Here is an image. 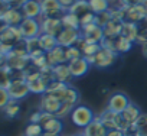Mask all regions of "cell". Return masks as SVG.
I'll list each match as a JSON object with an SVG mask.
<instances>
[{
	"instance_id": "cell-1",
	"label": "cell",
	"mask_w": 147,
	"mask_h": 136,
	"mask_svg": "<svg viewBox=\"0 0 147 136\" xmlns=\"http://www.w3.org/2000/svg\"><path fill=\"white\" fill-rule=\"evenodd\" d=\"M23 41L25 39L19 26L2 25V29H0V55H6Z\"/></svg>"
},
{
	"instance_id": "cell-2",
	"label": "cell",
	"mask_w": 147,
	"mask_h": 136,
	"mask_svg": "<svg viewBox=\"0 0 147 136\" xmlns=\"http://www.w3.org/2000/svg\"><path fill=\"white\" fill-rule=\"evenodd\" d=\"M101 119V122L104 123V126L108 129V130H113V129H118L124 133H128L131 130L133 126H130L121 116V113H114L111 110H105L101 116H98Z\"/></svg>"
},
{
	"instance_id": "cell-3",
	"label": "cell",
	"mask_w": 147,
	"mask_h": 136,
	"mask_svg": "<svg viewBox=\"0 0 147 136\" xmlns=\"http://www.w3.org/2000/svg\"><path fill=\"white\" fill-rule=\"evenodd\" d=\"M117 56H118V54L113 52V51L108 49V48L101 46L100 51H98L95 55L88 56L87 59H88L90 65H92V67H97V68H108V67H111V65L115 64Z\"/></svg>"
},
{
	"instance_id": "cell-4",
	"label": "cell",
	"mask_w": 147,
	"mask_h": 136,
	"mask_svg": "<svg viewBox=\"0 0 147 136\" xmlns=\"http://www.w3.org/2000/svg\"><path fill=\"white\" fill-rule=\"evenodd\" d=\"M94 119H95V116L92 114V110L87 106H82V104L75 106V109H74L72 113H71L72 123L75 126H78V127H82V129H85Z\"/></svg>"
},
{
	"instance_id": "cell-5",
	"label": "cell",
	"mask_w": 147,
	"mask_h": 136,
	"mask_svg": "<svg viewBox=\"0 0 147 136\" xmlns=\"http://www.w3.org/2000/svg\"><path fill=\"white\" fill-rule=\"evenodd\" d=\"M3 5V9L0 12V20H2L3 25H7V26H19L25 16L22 13L20 9H16V7H10V5Z\"/></svg>"
},
{
	"instance_id": "cell-6",
	"label": "cell",
	"mask_w": 147,
	"mask_h": 136,
	"mask_svg": "<svg viewBox=\"0 0 147 136\" xmlns=\"http://www.w3.org/2000/svg\"><path fill=\"white\" fill-rule=\"evenodd\" d=\"M101 46L108 48V49H111L115 54H125V52H128L131 49L133 42H130L124 36L118 35V36H114V38H104L101 41Z\"/></svg>"
},
{
	"instance_id": "cell-7",
	"label": "cell",
	"mask_w": 147,
	"mask_h": 136,
	"mask_svg": "<svg viewBox=\"0 0 147 136\" xmlns=\"http://www.w3.org/2000/svg\"><path fill=\"white\" fill-rule=\"evenodd\" d=\"M42 7V16L43 18H58L61 19L68 10L62 7V5L58 0H40Z\"/></svg>"
},
{
	"instance_id": "cell-8",
	"label": "cell",
	"mask_w": 147,
	"mask_h": 136,
	"mask_svg": "<svg viewBox=\"0 0 147 136\" xmlns=\"http://www.w3.org/2000/svg\"><path fill=\"white\" fill-rule=\"evenodd\" d=\"M38 20L40 23V33H48V35H52V36H58L63 29L62 20L58 19V18H43V16H40Z\"/></svg>"
},
{
	"instance_id": "cell-9",
	"label": "cell",
	"mask_w": 147,
	"mask_h": 136,
	"mask_svg": "<svg viewBox=\"0 0 147 136\" xmlns=\"http://www.w3.org/2000/svg\"><path fill=\"white\" fill-rule=\"evenodd\" d=\"M81 36L91 44H100L101 45V41L104 39V32H102V28H100L94 22V23H90V25L81 28Z\"/></svg>"
},
{
	"instance_id": "cell-10",
	"label": "cell",
	"mask_w": 147,
	"mask_h": 136,
	"mask_svg": "<svg viewBox=\"0 0 147 136\" xmlns=\"http://www.w3.org/2000/svg\"><path fill=\"white\" fill-rule=\"evenodd\" d=\"M19 29L22 32L23 39H30V38H38L40 35V23L38 19H29L25 18L23 22L19 25Z\"/></svg>"
},
{
	"instance_id": "cell-11",
	"label": "cell",
	"mask_w": 147,
	"mask_h": 136,
	"mask_svg": "<svg viewBox=\"0 0 147 136\" xmlns=\"http://www.w3.org/2000/svg\"><path fill=\"white\" fill-rule=\"evenodd\" d=\"M7 91L13 100H22V99L29 96L30 88H29L26 78H20V80H13L10 87L7 88Z\"/></svg>"
},
{
	"instance_id": "cell-12",
	"label": "cell",
	"mask_w": 147,
	"mask_h": 136,
	"mask_svg": "<svg viewBox=\"0 0 147 136\" xmlns=\"http://www.w3.org/2000/svg\"><path fill=\"white\" fill-rule=\"evenodd\" d=\"M56 38H58V45H61V46H63V48H69V46L77 45V42H78L80 38H81V31L63 28L62 32H61Z\"/></svg>"
},
{
	"instance_id": "cell-13",
	"label": "cell",
	"mask_w": 147,
	"mask_h": 136,
	"mask_svg": "<svg viewBox=\"0 0 147 136\" xmlns=\"http://www.w3.org/2000/svg\"><path fill=\"white\" fill-rule=\"evenodd\" d=\"M130 104V100L125 94L123 93H114L110 100H108V110L114 112V113H123Z\"/></svg>"
},
{
	"instance_id": "cell-14",
	"label": "cell",
	"mask_w": 147,
	"mask_h": 136,
	"mask_svg": "<svg viewBox=\"0 0 147 136\" xmlns=\"http://www.w3.org/2000/svg\"><path fill=\"white\" fill-rule=\"evenodd\" d=\"M68 67H69V70H71V74L72 77H82L88 73L90 70V62L85 56H80L77 59H72L68 62Z\"/></svg>"
},
{
	"instance_id": "cell-15",
	"label": "cell",
	"mask_w": 147,
	"mask_h": 136,
	"mask_svg": "<svg viewBox=\"0 0 147 136\" xmlns=\"http://www.w3.org/2000/svg\"><path fill=\"white\" fill-rule=\"evenodd\" d=\"M61 106H62V103L56 97H53L51 94H46V93L42 94L40 101H39V110L46 112V113H52V114H56L58 110L61 109Z\"/></svg>"
},
{
	"instance_id": "cell-16",
	"label": "cell",
	"mask_w": 147,
	"mask_h": 136,
	"mask_svg": "<svg viewBox=\"0 0 147 136\" xmlns=\"http://www.w3.org/2000/svg\"><path fill=\"white\" fill-rule=\"evenodd\" d=\"M46 61L51 67H56V65H61V64H68L66 55H65V48L58 45L52 51L46 52Z\"/></svg>"
},
{
	"instance_id": "cell-17",
	"label": "cell",
	"mask_w": 147,
	"mask_h": 136,
	"mask_svg": "<svg viewBox=\"0 0 147 136\" xmlns=\"http://www.w3.org/2000/svg\"><path fill=\"white\" fill-rule=\"evenodd\" d=\"M146 15L140 9V6H124L123 7V22H131L138 23Z\"/></svg>"
},
{
	"instance_id": "cell-18",
	"label": "cell",
	"mask_w": 147,
	"mask_h": 136,
	"mask_svg": "<svg viewBox=\"0 0 147 136\" xmlns=\"http://www.w3.org/2000/svg\"><path fill=\"white\" fill-rule=\"evenodd\" d=\"M85 136H107L108 129L104 126V123L101 122L100 117H95L82 132Z\"/></svg>"
},
{
	"instance_id": "cell-19",
	"label": "cell",
	"mask_w": 147,
	"mask_h": 136,
	"mask_svg": "<svg viewBox=\"0 0 147 136\" xmlns=\"http://www.w3.org/2000/svg\"><path fill=\"white\" fill-rule=\"evenodd\" d=\"M25 18L29 19H39L42 16V7H40V0H29L26 5L20 9Z\"/></svg>"
},
{
	"instance_id": "cell-20",
	"label": "cell",
	"mask_w": 147,
	"mask_h": 136,
	"mask_svg": "<svg viewBox=\"0 0 147 136\" xmlns=\"http://www.w3.org/2000/svg\"><path fill=\"white\" fill-rule=\"evenodd\" d=\"M52 74H53V80L65 83V84H68L72 78V74H71L68 64H61V65L52 67Z\"/></svg>"
},
{
	"instance_id": "cell-21",
	"label": "cell",
	"mask_w": 147,
	"mask_h": 136,
	"mask_svg": "<svg viewBox=\"0 0 147 136\" xmlns=\"http://www.w3.org/2000/svg\"><path fill=\"white\" fill-rule=\"evenodd\" d=\"M25 44H26V49H28V54L32 58H36V56H40V55H45V51L42 49L40 44H39V36L38 38H30V39H25Z\"/></svg>"
},
{
	"instance_id": "cell-22",
	"label": "cell",
	"mask_w": 147,
	"mask_h": 136,
	"mask_svg": "<svg viewBox=\"0 0 147 136\" xmlns=\"http://www.w3.org/2000/svg\"><path fill=\"white\" fill-rule=\"evenodd\" d=\"M43 132L45 133H49V135H61L62 132V122L61 119H58L56 116H52L51 119H48L43 124Z\"/></svg>"
},
{
	"instance_id": "cell-23",
	"label": "cell",
	"mask_w": 147,
	"mask_h": 136,
	"mask_svg": "<svg viewBox=\"0 0 147 136\" xmlns=\"http://www.w3.org/2000/svg\"><path fill=\"white\" fill-rule=\"evenodd\" d=\"M128 133H133L134 136H147V113L140 114V117L133 124V127Z\"/></svg>"
},
{
	"instance_id": "cell-24",
	"label": "cell",
	"mask_w": 147,
	"mask_h": 136,
	"mask_svg": "<svg viewBox=\"0 0 147 136\" xmlns=\"http://www.w3.org/2000/svg\"><path fill=\"white\" fill-rule=\"evenodd\" d=\"M68 12H71V13H74V15H77V16L81 19L82 16H85L87 13L91 12L88 0H77V2L68 9Z\"/></svg>"
},
{
	"instance_id": "cell-25",
	"label": "cell",
	"mask_w": 147,
	"mask_h": 136,
	"mask_svg": "<svg viewBox=\"0 0 147 136\" xmlns=\"http://www.w3.org/2000/svg\"><path fill=\"white\" fill-rule=\"evenodd\" d=\"M121 28H123V22L120 20H110L104 28H102V32H104V38H114V36H118L121 35Z\"/></svg>"
},
{
	"instance_id": "cell-26",
	"label": "cell",
	"mask_w": 147,
	"mask_h": 136,
	"mask_svg": "<svg viewBox=\"0 0 147 136\" xmlns=\"http://www.w3.org/2000/svg\"><path fill=\"white\" fill-rule=\"evenodd\" d=\"M140 114H141V112H140V109L136 106V104H133V103H130L128 104V107L121 113V116H123V119L130 124V126H133L136 122H137V119L140 117Z\"/></svg>"
},
{
	"instance_id": "cell-27",
	"label": "cell",
	"mask_w": 147,
	"mask_h": 136,
	"mask_svg": "<svg viewBox=\"0 0 147 136\" xmlns=\"http://www.w3.org/2000/svg\"><path fill=\"white\" fill-rule=\"evenodd\" d=\"M13 81V71L7 67V64L2 62V70H0V88H9Z\"/></svg>"
},
{
	"instance_id": "cell-28",
	"label": "cell",
	"mask_w": 147,
	"mask_h": 136,
	"mask_svg": "<svg viewBox=\"0 0 147 136\" xmlns=\"http://www.w3.org/2000/svg\"><path fill=\"white\" fill-rule=\"evenodd\" d=\"M62 26L63 28H68V29H78L81 31V23H80V18L77 15H74L71 12H66L62 18Z\"/></svg>"
},
{
	"instance_id": "cell-29",
	"label": "cell",
	"mask_w": 147,
	"mask_h": 136,
	"mask_svg": "<svg viewBox=\"0 0 147 136\" xmlns=\"http://www.w3.org/2000/svg\"><path fill=\"white\" fill-rule=\"evenodd\" d=\"M121 36H124L125 39H128L130 42L136 44L137 39V23H131V22H123V28H121Z\"/></svg>"
},
{
	"instance_id": "cell-30",
	"label": "cell",
	"mask_w": 147,
	"mask_h": 136,
	"mask_svg": "<svg viewBox=\"0 0 147 136\" xmlns=\"http://www.w3.org/2000/svg\"><path fill=\"white\" fill-rule=\"evenodd\" d=\"M39 44L42 46V49L46 52L52 51L53 48L58 46V38L56 36H52V35H48V33H40L39 35Z\"/></svg>"
},
{
	"instance_id": "cell-31",
	"label": "cell",
	"mask_w": 147,
	"mask_h": 136,
	"mask_svg": "<svg viewBox=\"0 0 147 136\" xmlns=\"http://www.w3.org/2000/svg\"><path fill=\"white\" fill-rule=\"evenodd\" d=\"M136 44H138V45L147 44V16H144L137 23V39H136Z\"/></svg>"
},
{
	"instance_id": "cell-32",
	"label": "cell",
	"mask_w": 147,
	"mask_h": 136,
	"mask_svg": "<svg viewBox=\"0 0 147 136\" xmlns=\"http://www.w3.org/2000/svg\"><path fill=\"white\" fill-rule=\"evenodd\" d=\"M3 113L7 119H15L19 113H20V104H19V100H10L3 109Z\"/></svg>"
},
{
	"instance_id": "cell-33",
	"label": "cell",
	"mask_w": 147,
	"mask_h": 136,
	"mask_svg": "<svg viewBox=\"0 0 147 136\" xmlns=\"http://www.w3.org/2000/svg\"><path fill=\"white\" fill-rule=\"evenodd\" d=\"M88 3H90L91 12L95 13V15L110 10V2L108 0H88Z\"/></svg>"
},
{
	"instance_id": "cell-34",
	"label": "cell",
	"mask_w": 147,
	"mask_h": 136,
	"mask_svg": "<svg viewBox=\"0 0 147 136\" xmlns=\"http://www.w3.org/2000/svg\"><path fill=\"white\" fill-rule=\"evenodd\" d=\"M43 133V127L39 123H29L25 129V136H40Z\"/></svg>"
},
{
	"instance_id": "cell-35",
	"label": "cell",
	"mask_w": 147,
	"mask_h": 136,
	"mask_svg": "<svg viewBox=\"0 0 147 136\" xmlns=\"http://www.w3.org/2000/svg\"><path fill=\"white\" fill-rule=\"evenodd\" d=\"M110 20H113L110 10H107V12H101V13H97V15H95V19H94V22H95L100 28H104Z\"/></svg>"
},
{
	"instance_id": "cell-36",
	"label": "cell",
	"mask_w": 147,
	"mask_h": 136,
	"mask_svg": "<svg viewBox=\"0 0 147 136\" xmlns=\"http://www.w3.org/2000/svg\"><path fill=\"white\" fill-rule=\"evenodd\" d=\"M65 55H66V61H72V59H77L80 56H82V52L81 49L77 46V45H74V46H69V48H65Z\"/></svg>"
},
{
	"instance_id": "cell-37",
	"label": "cell",
	"mask_w": 147,
	"mask_h": 136,
	"mask_svg": "<svg viewBox=\"0 0 147 136\" xmlns=\"http://www.w3.org/2000/svg\"><path fill=\"white\" fill-rule=\"evenodd\" d=\"M75 109V106L74 104H69V103H62V106H61V109L58 110V113L55 114L58 119H63V117H66L68 114H71L72 113V110Z\"/></svg>"
},
{
	"instance_id": "cell-38",
	"label": "cell",
	"mask_w": 147,
	"mask_h": 136,
	"mask_svg": "<svg viewBox=\"0 0 147 136\" xmlns=\"http://www.w3.org/2000/svg\"><path fill=\"white\" fill-rule=\"evenodd\" d=\"M10 100H12V97H10L9 91L6 88H0V107L3 109Z\"/></svg>"
},
{
	"instance_id": "cell-39",
	"label": "cell",
	"mask_w": 147,
	"mask_h": 136,
	"mask_svg": "<svg viewBox=\"0 0 147 136\" xmlns=\"http://www.w3.org/2000/svg\"><path fill=\"white\" fill-rule=\"evenodd\" d=\"M29 0H12L10 2V7H16V9H22L23 5H26Z\"/></svg>"
},
{
	"instance_id": "cell-40",
	"label": "cell",
	"mask_w": 147,
	"mask_h": 136,
	"mask_svg": "<svg viewBox=\"0 0 147 136\" xmlns=\"http://www.w3.org/2000/svg\"><path fill=\"white\" fill-rule=\"evenodd\" d=\"M58 2L62 5V7H63L65 10H68V9H69V7H71L74 3L77 2V0H58Z\"/></svg>"
},
{
	"instance_id": "cell-41",
	"label": "cell",
	"mask_w": 147,
	"mask_h": 136,
	"mask_svg": "<svg viewBox=\"0 0 147 136\" xmlns=\"http://www.w3.org/2000/svg\"><path fill=\"white\" fill-rule=\"evenodd\" d=\"M107 136H125V133L118 130V129H113V130H108Z\"/></svg>"
},
{
	"instance_id": "cell-42",
	"label": "cell",
	"mask_w": 147,
	"mask_h": 136,
	"mask_svg": "<svg viewBox=\"0 0 147 136\" xmlns=\"http://www.w3.org/2000/svg\"><path fill=\"white\" fill-rule=\"evenodd\" d=\"M123 2L125 6H137V5H140L141 0H123Z\"/></svg>"
},
{
	"instance_id": "cell-43",
	"label": "cell",
	"mask_w": 147,
	"mask_h": 136,
	"mask_svg": "<svg viewBox=\"0 0 147 136\" xmlns=\"http://www.w3.org/2000/svg\"><path fill=\"white\" fill-rule=\"evenodd\" d=\"M138 6H140V9L143 10V13H144V15L147 16V0H141Z\"/></svg>"
},
{
	"instance_id": "cell-44",
	"label": "cell",
	"mask_w": 147,
	"mask_h": 136,
	"mask_svg": "<svg viewBox=\"0 0 147 136\" xmlns=\"http://www.w3.org/2000/svg\"><path fill=\"white\" fill-rule=\"evenodd\" d=\"M141 52H143V55L147 58V44H144V45H141Z\"/></svg>"
},
{
	"instance_id": "cell-45",
	"label": "cell",
	"mask_w": 147,
	"mask_h": 136,
	"mask_svg": "<svg viewBox=\"0 0 147 136\" xmlns=\"http://www.w3.org/2000/svg\"><path fill=\"white\" fill-rule=\"evenodd\" d=\"M40 136H61V135H49V133H45V132H43Z\"/></svg>"
},
{
	"instance_id": "cell-46",
	"label": "cell",
	"mask_w": 147,
	"mask_h": 136,
	"mask_svg": "<svg viewBox=\"0 0 147 136\" xmlns=\"http://www.w3.org/2000/svg\"><path fill=\"white\" fill-rule=\"evenodd\" d=\"M10 2L12 0H2V3H5V5H10Z\"/></svg>"
},
{
	"instance_id": "cell-47",
	"label": "cell",
	"mask_w": 147,
	"mask_h": 136,
	"mask_svg": "<svg viewBox=\"0 0 147 136\" xmlns=\"http://www.w3.org/2000/svg\"><path fill=\"white\" fill-rule=\"evenodd\" d=\"M125 136H133V133H125Z\"/></svg>"
},
{
	"instance_id": "cell-48",
	"label": "cell",
	"mask_w": 147,
	"mask_h": 136,
	"mask_svg": "<svg viewBox=\"0 0 147 136\" xmlns=\"http://www.w3.org/2000/svg\"><path fill=\"white\" fill-rule=\"evenodd\" d=\"M108 2H111V0H108Z\"/></svg>"
},
{
	"instance_id": "cell-49",
	"label": "cell",
	"mask_w": 147,
	"mask_h": 136,
	"mask_svg": "<svg viewBox=\"0 0 147 136\" xmlns=\"http://www.w3.org/2000/svg\"><path fill=\"white\" fill-rule=\"evenodd\" d=\"M133 136H134V135H133Z\"/></svg>"
}]
</instances>
